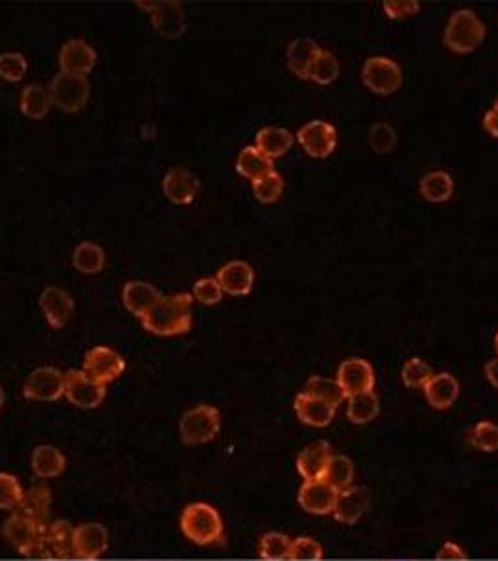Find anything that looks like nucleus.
<instances>
[{"label": "nucleus", "mask_w": 498, "mask_h": 561, "mask_svg": "<svg viewBox=\"0 0 498 561\" xmlns=\"http://www.w3.org/2000/svg\"><path fill=\"white\" fill-rule=\"evenodd\" d=\"M143 328L158 337L184 335L193 326V296L189 292L162 296L143 320Z\"/></svg>", "instance_id": "nucleus-1"}, {"label": "nucleus", "mask_w": 498, "mask_h": 561, "mask_svg": "<svg viewBox=\"0 0 498 561\" xmlns=\"http://www.w3.org/2000/svg\"><path fill=\"white\" fill-rule=\"evenodd\" d=\"M180 530L188 541L197 547L225 543V524L222 513L206 502H193L182 509Z\"/></svg>", "instance_id": "nucleus-2"}, {"label": "nucleus", "mask_w": 498, "mask_h": 561, "mask_svg": "<svg viewBox=\"0 0 498 561\" xmlns=\"http://www.w3.org/2000/svg\"><path fill=\"white\" fill-rule=\"evenodd\" d=\"M222 430V412L212 404H197L182 414L179 433L184 445L195 447L215 440Z\"/></svg>", "instance_id": "nucleus-3"}, {"label": "nucleus", "mask_w": 498, "mask_h": 561, "mask_svg": "<svg viewBox=\"0 0 498 561\" xmlns=\"http://www.w3.org/2000/svg\"><path fill=\"white\" fill-rule=\"evenodd\" d=\"M485 25L472 10H459L450 17L444 30V46L459 55L472 53L485 39Z\"/></svg>", "instance_id": "nucleus-4"}, {"label": "nucleus", "mask_w": 498, "mask_h": 561, "mask_svg": "<svg viewBox=\"0 0 498 561\" xmlns=\"http://www.w3.org/2000/svg\"><path fill=\"white\" fill-rule=\"evenodd\" d=\"M46 526L38 521L29 519V516L13 511L8 519L4 521L3 528H0V535L4 541L19 554L25 557H34L39 552L43 533H46Z\"/></svg>", "instance_id": "nucleus-5"}, {"label": "nucleus", "mask_w": 498, "mask_h": 561, "mask_svg": "<svg viewBox=\"0 0 498 561\" xmlns=\"http://www.w3.org/2000/svg\"><path fill=\"white\" fill-rule=\"evenodd\" d=\"M49 91H51L53 105L62 113H68V115H75L83 111L91 98L89 79L77 77V75L58 73L53 79Z\"/></svg>", "instance_id": "nucleus-6"}, {"label": "nucleus", "mask_w": 498, "mask_h": 561, "mask_svg": "<svg viewBox=\"0 0 498 561\" xmlns=\"http://www.w3.org/2000/svg\"><path fill=\"white\" fill-rule=\"evenodd\" d=\"M363 84L375 94L389 96L399 91L403 82V72L399 64L386 56H371L362 70Z\"/></svg>", "instance_id": "nucleus-7"}, {"label": "nucleus", "mask_w": 498, "mask_h": 561, "mask_svg": "<svg viewBox=\"0 0 498 561\" xmlns=\"http://www.w3.org/2000/svg\"><path fill=\"white\" fill-rule=\"evenodd\" d=\"M66 375L57 367H38L23 384V397L36 402H55L64 397Z\"/></svg>", "instance_id": "nucleus-8"}, {"label": "nucleus", "mask_w": 498, "mask_h": 561, "mask_svg": "<svg viewBox=\"0 0 498 561\" xmlns=\"http://www.w3.org/2000/svg\"><path fill=\"white\" fill-rule=\"evenodd\" d=\"M64 375H66L64 397L68 399L70 404L83 408V410H92V408H98L105 401L107 385L98 384L83 369H74Z\"/></svg>", "instance_id": "nucleus-9"}, {"label": "nucleus", "mask_w": 498, "mask_h": 561, "mask_svg": "<svg viewBox=\"0 0 498 561\" xmlns=\"http://www.w3.org/2000/svg\"><path fill=\"white\" fill-rule=\"evenodd\" d=\"M109 548V530L100 522H83L74 528V559L98 561Z\"/></svg>", "instance_id": "nucleus-10"}, {"label": "nucleus", "mask_w": 498, "mask_h": 561, "mask_svg": "<svg viewBox=\"0 0 498 561\" xmlns=\"http://www.w3.org/2000/svg\"><path fill=\"white\" fill-rule=\"evenodd\" d=\"M83 371L98 384L107 385L124 375L126 361L109 347H94L84 354Z\"/></svg>", "instance_id": "nucleus-11"}, {"label": "nucleus", "mask_w": 498, "mask_h": 561, "mask_svg": "<svg viewBox=\"0 0 498 561\" xmlns=\"http://www.w3.org/2000/svg\"><path fill=\"white\" fill-rule=\"evenodd\" d=\"M296 139L300 146L306 150V154L317 160L328 158L337 146L336 127L322 120H313L308 122L304 127H300Z\"/></svg>", "instance_id": "nucleus-12"}, {"label": "nucleus", "mask_w": 498, "mask_h": 561, "mask_svg": "<svg viewBox=\"0 0 498 561\" xmlns=\"http://www.w3.org/2000/svg\"><path fill=\"white\" fill-rule=\"evenodd\" d=\"M96 60H98L96 49L91 46V43H86L81 38H74L64 43L58 53L60 73H66V75L86 77L94 70Z\"/></svg>", "instance_id": "nucleus-13"}, {"label": "nucleus", "mask_w": 498, "mask_h": 561, "mask_svg": "<svg viewBox=\"0 0 498 561\" xmlns=\"http://www.w3.org/2000/svg\"><path fill=\"white\" fill-rule=\"evenodd\" d=\"M337 384L346 397L375 390V371L371 363L362 358L346 359L337 369Z\"/></svg>", "instance_id": "nucleus-14"}, {"label": "nucleus", "mask_w": 498, "mask_h": 561, "mask_svg": "<svg viewBox=\"0 0 498 561\" xmlns=\"http://www.w3.org/2000/svg\"><path fill=\"white\" fill-rule=\"evenodd\" d=\"M74 528L68 521H53L48 522L46 533L41 539V547L38 557L41 559H57L66 561L74 557L72 545H74Z\"/></svg>", "instance_id": "nucleus-15"}, {"label": "nucleus", "mask_w": 498, "mask_h": 561, "mask_svg": "<svg viewBox=\"0 0 498 561\" xmlns=\"http://www.w3.org/2000/svg\"><path fill=\"white\" fill-rule=\"evenodd\" d=\"M163 195L177 206H188L199 195V178L193 175L186 167H172L165 172Z\"/></svg>", "instance_id": "nucleus-16"}, {"label": "nucleus", "mask_w": 498, "mask_h": 561, "mask_svg": "<svg viewBox=\"0 0 498 561\" xmlns=\"http://www.w3.org/2000/svg\"><path fill=\"white\" fill-rule=\"evenodd\" d=\"M39 307L53 330H62L75 311L74 298L58 287H48L39 294Z\"/></svg>", "instance_id": "nucleus-17"}, {"label": "nucleus", "mask_w": 498, "mask_h": 561, "mask_svg": "<svg viewBox=\"0 0 498 561\" xmlns=\"http://www.w3.org/2000/svg\"><path fill=\"white\" fill-rule=\"evenodd\" d=\"M337 500V490L324 479L304 481L298 490V504L310 514H332Z\"/></svg>", "instance_id": "nucleus-18"}, {"label": "nucleus", "mask_w": 498, "mask_h": 561, "mask_svg": "<svg viewBox=\"0 0 498 561\" xmlns=\"http://www.w3.org/2000/svg\"><path fill=\"white\" fill-rule=\"evenodd\" d=\"M153 17V27L165 39H180L186 34V15L180 3L175 0H165L156 3V10L150 13Z\"/></svg>", "instance_id": "nucleus-19"}, {"label": "nucleus", "mask_w": 498, "mask_h": 561, "mask_svg": "<svg viewBox=\"0 0 498 561\" xmlns=\"http://www.w3.org/2000/svg\"><path fill=\"white\" fill-rule=\"evenodd\" d=\"M370 507V494L360 487H349L337 492V500L334 505V519L339 524H356Z\"/></svg>", "instance_id": "nucleus-20"}, {"label": "nucleus", "mask_w": 498, "mask_h": 561, "mask_svg": "<svg viewBox=\"0 0 498 561\" xmlns=\"http://www.w3.org/2000/svg\"><path fill=\"white\" fill-rule=\"evenodd\" d=\"M160 299V290L154 285L144 283V280H127L122 289L124 307L141 320L154 309Z\"/></svg>", "instance_id": "nucleus-21"}, {"label": "nucleus", "mask_w": 498, "mask_h": 561, "mask_svg": "<svg viewBox=\"0 0 498 561\" xmlns=\"http://www.w3.org/2000/svg\"><path fill=\"white\" fill-rule=\"evenodd\" d=\"M215 279L223 289V294L248 296L255 283V272L246 261H231L220 268Z\"/></svg>", "instance_id": "nucleus-22"}, {"label": "nucleus", "mask_w": 498, "mask_h": 561, "mask_svg": "<svg viewBox=\"0 0 498 561\" xmlns=\"http://www.w3.org/2000/svg\"><path fill=\"white\" fill-rule=\"evenodd\" d=\"M336 406L324 402L310 393H298L294 399V412L298 419L308 427H328L336 418Z\"/></svg>", "instance_id": "nucleus-23"}, {"label": "nucleus", "mask_w": 498, "mask_h": 561, "mask_svg": "<svg viewBox=\"0 0 498 561\" xmlns=\"http://www.w3.org/2000/svg\"><path fill=\"white\" fill-rule=\"evenodd\" d=\"M332 445L328 442H315L300 453L296 459V470L304 481L322 479V473L327 470L332 459Z\"/></svg>", "instance_id": "nucleus-24"}, {"label": "nucleus", "mask_w": 498, "mask_h": 561, "mask_svg": "<svg viewBox=\"0 0 498 561\" xmlns=\"http://www.w3.org/2000/svg\"><path fill=\"white\" fill-rule=\"evenodd\" d=\"M68 459L64 453L49 444H41L34 447L31 455V468L38 479H55L66 471Z\"/></svg>", "instance_id": "nucleus-25"}, {"label": "nucleus", "mask_w": 498, "mask_h": 561, "mask_svg": "<svg viewBox=\"0 0 498 561\" xmlns=\"http://www.w3.org/2000/svg\"><path fill=\"white\" fill-rule=\"evenodd\" d=\"M427 402L437 408L446 410L459 397V382L458 378L450 373H439L432 375V378L424 387Z\"/></svg>", "instance_id": "nucleus-26"}, {"label": "nucleus", "mask_w": 498, "mask_h": 561, "mask_svg": "<svg viewBox=\"0 0 498 561\" xmlns=\"http://www.w3.org/2000/svg\"><path fill=\"white\" fill-rule=\"evenodd\" d=\"M322 49L317 46V43L311 38H296L289 43L287 47V64L289 70L300 77V79H308L310 77V70L313 66L315 58L319 56Z\"/></svg>", "instance_id": "nucleus-27"}, {"label": "nucleus", "mask_w": 498, "mask_h": 561, "mask_svg": "<svg viewBox=\"0 0 498 561\" xmlns=\"http://www.w3.org/2000/svg\"><path fill=\"white\" fill-rule=\"evenodd\" d=\"M294 144V137L289 129L275 127V125H266L255 137V148L261 150V152L270 158L277 160L281 156H285Z\"/></svg>", "instance_id": "nucleus-28"}, {"label": "nucleus", "mask_w": 498, "mask_h": 561, "mask_svg": "<svg viewBox=\"0 0 498 561\" xmlns=\"http://www.w3.org/2000/svg\"><path fill=\"white\" fill-rule=\"evenodd\" d=\"M21 113H23L27 118L31 120H43L53 107V98H51V91L48 86L41 84H29L21 92Z\"/></svg>", "instance_id": "nucleus-29"}, {"label": "nucleus", "mask_w": 498, "mask_h": 561, "mask_svg": "<svg viewBox=\"0 0 498 561\" xmlns=\"http://www.w3.org/2000/svg\"><path fill=\"white\" fill-rule=\"evenodd\" d=\"M53 492L46 485H34L32 488L25 490V498L21 502L17 513L29 516L32 521L41 524H48V516L51 513Z\"/></svg>", "instance_id": "nucleus-30"}, {"label": "nucleus", "mask_w": 498, "mask_h": 561, "mask_svg": "<svg viewBox=\"0 0 498 561\" xmlns=\"http://www.w3.org/2000/svg\"><path fill=\"white\" fill-rule=\"evenodd\" d=\"M236 170L238 175L251 180L253 184L274 172V160L266 158L261 150L255 146H246L236 160Z\"/></svg>", "instance_id": "nucleus-31"}, {"label": "nucleus", "mask_w": 498, "mask_h": 561, "mask_svg": "<svg viewBox=\"0 0 498 561\" xmlns=\"http://www.w3.org/2000/svg\"><path fill=\"white\" fill-rule=\"evenodd\" d=\"M420 193L429 203H446L453 195V178L444 170H432L420 182Z\"/></svg>", "instance_id": "nucleus-32"}, {"label": "nucleus", "mask_w": 498, "mask_h": 561, "mask_svg": "<svg viewBox=\"0 0 498 561\" xmlns=\"http://www.w3.org/2000/svg\"><path fill=\"white\" fill-rule=\"evenodd\" d=\"M380 412V401L375 392L358 393L349 397V404H346V418L354 425H365L373 421Z\"/></svg>", "instance_id": "nucleus-33"}, {"label": "nucleus", "mask_w": 498, "mask_h": 561, "mask_svg": "<svg viewBox=\"0 0 498 561\" xmlns=\"http://www.w3.org/2000/svg\"><path fill=\"white\" fill-rule=\"evenodd\" d=\"M74 268L81 273L92 275L100 273L105 268V251L94 242H81L72 255Z\"/></svg>", "instance_id": "nucleus-34"}, {"label": "nucleus", "mask_w": 498, "mask_h": 561, "mask_svg": "<svg viewBox=\"0 0 498 561\" xmlns=\"http://www.w3.org/2000/svg\"><path fill=\"white\" fill-rule=\"evenodd\" d=\"M322 479L327 481L337 492L353 487L354 481V464L345 455H332L327 470L322 473Z\"/></svg>", "instance_id": "nucleus-35"}, {"label": "nucleus", "mask_w": 498, "mask_h": 561, "mask_svg": "<svg viewBox=\"0 0 498 561\" xmlns=\"http://www.w3.org/2000/svg\"><path fill=\"white\" fill-rule=\"evenodd\" d=\"M293 539L285 533L268 531L258 539V557L265 561H289Z\"/></svg>", "instance_id": "nucleus-36"}, {"label": "nucleus", "mask_w": 498, "mask_h": 561, "mask_svg": "<svg viewBox=\"0 0 498 561\" xmlns=\"http://www.w3.org/2000/svg\"><path fill=\"white\" fill-rule=\"evenodd\" d=\"M306 393H310V395H313L324 402H328L336 408L346 399V395L343 393L337 380H332L327 376H311L306 384Z\"/></svg>", "instance_id": "nucleus-37"}, {"label": "nucleus", "mask_w": 498, "mask_h": 561, "mask_svg": "<svg viewBox=\"0 0 498 561\" xmlns=\"http://www.w3.org/2000/svg\"><path fill=\"white\" fill-rule=\"evenodd\" d=\"M25 498L21 481L8 471H0V511H17Z\"/></svg>", "instance_id": "nucleus-38"}, {"label": "nucleus", "mask_w": 498, "mask_h": 561, "mask_svg": "<svg viewBox=\"0 0 498 561\" xmlns=\"http://www.w3.org/2000/svg\"><path fill=\"white\" fill-rule=\"evenodd\" d=\"M337 75H339L337 58L328 51H320L313 62L308 79L317 84L327 86V84H332L337 79Z\"/></svg>", "instance_id": "nucleus-39"}, {"label": "nucleus", "mask_w": 498, "mask_h": 561, "mask_svg": "<svg viewBox=\"0 0 498 561\" xmlns=\"http://www.w3.org/2000/svg\"><path fill=\"white\" fill-rule=\"evenodd\" d=\"M468 442L478 451L485 453L498 451V425L493 421L476 423L468 435Z\"/></svg>", "instance_id": "nucleus-40"}, {"label": "nucleus", "mask_w": 498, "mask_h": 561, "mask_svg": "<svg viewBox=\"0 0 498 561\" xmlns=\"http://www.w3.org/2000/svg\"><path fill=\"white\" fill-rule=\"evenodd\" d=\"M29 72V60L23 53H3L0 55V79L6 82L23 81Z\"/></svg>", "instance_id": "nucleus-41"}, {"label": "nucleus", "mask_w": 498, "mask_h": 561, "mask_svg": "<svg viewBox=\"0 0 498 561\" xmlns=\"http://www.w3.org/2000/svg\"><path fill=\"white\" fill-rule=\"evenodd\" d=\"M284 187H285L284 178L274 170L268 177L253 182V195L258 199V203L274 204L281 197V193H284Z\"/></svg>", "instance_id": "nucleus-42"}, {"label": "nucleus", "mask_w": 498, "mask_h": 561, "mask_svg": "<svg viewBox=\"0 0 498 561\" xmlns=\"http://www.w3.org/2000/svg\"><path fill=\"white\" fill-rule=\"evenodd\" d=\"M401 378L406 387H425V384L432 378V369L427 361L413 358L405 363Z\"/></svg>", "instance_id": "nucleus-43"}, {"label": "nucleus", "mask_w": 498, "mask_h": 561, "mask_svg": "<svg viewBox=\"0 0 498 561\" xmlns=\"http://www.w3.org/2000/svg\"><path fill=\"white\" fill-rule=\"evenodd\" d=\"M370 144L375 150L377 154H388L392 152L398 144V134L396 129L386 124V122H379L373 124L370 129Z\"/></svg>", "instance_id": "nucleus-44"}, {"label": "nucleus", "mask_w": 498, "mask_h": 561, "mask_svg": "<svg viewBox=\"0 0 498 561\" xmlns=\"http://www.w3.org/2000/svg\"><path fill=\"white\" fill-rule=\"evenodd\" d=\"M191 296L203 306H215V304H220L223 298V289L220 287L218 279L215 277H203L193 285Z\"/></svg>", "instance_id": "nucleus-45"}, {"label": "nucleus", "mask_w": 498, "mask_h": 561, "mask_svg": "<svg viewBox=\"0 0 498 561\" xmlns=\"http://www.w3.org/2000/svg\"><path fill=\"white\" fill-rule=\"evenodd\" d=\"M322 557H324V550L315 539L311 537L293 539L289 561H320Z\"/></svg>", "instance_id": "nucleus-46"}, {"label": "nucleus", "mask_w": 498, "mask_h": 561, "mask_svg": "<svg viewBox=\"0 0 498 561\" xmlns=\"http://www.w3.org/2000/svg\"><path fill=\"white\" fill-rule=\"evenodd\" d=\"M382 8L389 19H403L408 15H416L422 10L420 3H416V0H384Z\"/></svg>", "instance_id": "nucleus-47"}, {"label": "nucleus", "mask_w": 498, "mask_h": 561, "mask_svg": "<svg viewBox=\"0 0 498 561\" xmlns=\"http://www.w3.org/2000/svg\"><path fill=\"white\" fill-rule=\"evenodd\" d=\"M439 561H463L467 559V552L453 541H446L441 550L437 552Z\"/></svg>", "instance_id": "nucleus-48"}, {"label": "nucleus", "mask_w": 498, "mask_h": 561, "mask_svg": "<svg viewBox=\"0 0 498 561\" xmlns=\"http://www.w3.org/2000/svg\"><path fill=\"white\" fill-rule=\"evenodd\" d=\"M484 127L487 129V134H489L491 137L498 139V109H494V107H493L491 111L485 113V117H484Z\"/></svg>", "instance_id": "nucleus-49"}, {"label": "nucleus", "mask_w": 498, "mask_h": 561, "mask_svg": "<svg viewBox=\"0 0 498 561\" xmlns=\"http://www.w3.org/2000/svg\"><path fill=\"white\" fill-rule=\"evenodd\" d=\"M485 376H487V380L491 382V385L496 387V390H498V358L487 361V365H485Z\"/></svg>", "instance_id": "nucleus-50"}, {"label": "nucleus", "mask_w": 498, "mask_h": 561, "mask_svg": "<svg viewBox=\"0 0 498 561\" xmlns=\"http://www.w3.org/2000/svg\"><path fill=\"white\" fill-rule=\"evenodd\" d=\"M135 6H139L143 12H148V13H153L156 10V3H141V0H137Z\"/></svg>", "instance_id": "nucleus-51"}, {"label": "nucleus", "mask_w": 498, "mask_h": 561, "mask_svg": "<svg viewBox=\"0 0 498 561\" xmlns=\"http://www.w3.org/2000/svg\"><path fill=\"white\" fill-rule=\"evenodd\" d=\"M4 402H6V393H4V387L0 385V412H3L4 408Z\"/></svg>", "instance_id": "nucleus-52"}, {"label": "nucleus", "mask_w": 498, "mask_h": 561, "mask_svg": "<svg viewBox=\"0 0 498 561\" xmlns=\"http://www.w3.org/2000/svg\"><path fill=\"white\" fill-rule=\"evenodd\" d=\"M494 349H496V352H498V333L494 335Z\"/></svg>", "instance_id": "nucleus-53"}, {"label": "nucleus", "mask_w": 498, "mask_h": 561, "mask_svg": "<svg viewBox=\"0 0 498 561\" xmlns=\"http://www.w3.org/2000/svg\"><path fill=\"white\" fill-rule=\"evenodd\" d=\"M494 109H498V98L494 99Z\"/></svg>", "instance_id": "nucleus-54"}]
</instances>
